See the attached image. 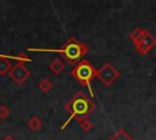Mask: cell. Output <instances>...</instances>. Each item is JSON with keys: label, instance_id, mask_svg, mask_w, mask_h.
<instances>
[{"label": "cell", "instance_id": "1", "mask_svg": "<svg viewBox=\"0 0 156 140\" xmlns=\"http://www.w3.org/2000/svg\"><path fill=\"white\" fill-rule=\"evenodd\" d=\"M65 110L68 112L69 116H68V119L61 125V130H63L73 119L79 122L87 118L95 110V105L88 95L79 91L65 103Z\"/></svg>", "mask_w": 156, "mask_h": 140}, {"label": "cell", "instance_id": "2", "mask_svg": "<svg viewBox=\"0 0 156 140\" xmlns=\"http://www.w3.org/2000/svg\"><path fill=\"white\" fill-rule=\"evenodd\" d=\"M30 51L58 52V54H62L65 56V58L68 61L69 65L76 66L78 62H80L83 60L84 55L88 52V46L84 43L76 40L74 38H69L61 49H30Z\"/></svg>", "mask_w": 156, "mask_h": 140}, {"label": "cell", "instance_id": "3", "mask_svg": "<svg viewBox=\"0 0 156 140\" xmlns=\"http://www.w3.org/2000/svg\"><path fill=\"white\" fill-rule=\"evenodd\" d=\"M129 39L134 44L136 52L141 56L149 54L156 46V38L152 37L145 28H135L129 34Z\"/></svg>", "mask_w": 156, "mask_h": 140}, {"label": "cell", "instance_id": "4", "mask_svg": "<svg viewBox=\"0 0 156 140\" xmlns=\"http://www.w3.org/2000/svg\"><path fill=\"white\" fill-rule=\"evenodd\" d=\"M71 74L74 79H77L82 85L88 86L90 96H93V90L90 86L91 80L96 77V69L93 67V65L88 60H82L76 66H73Z\"/></svg>", "mask_w": 156, "mask_h": 140}, {"label": "cell", "instance_id": "5", "mask_svg": "<svg viewBox=\"0 0 156 140\" xmlns=\"http://www.w3.org/2000/svg\"><path fill=\"white\" fill-rule=\"evenodd\" d=\"M96 77L99 78V80L106 85V86H110L115 83V80L119 77V72L108 62L104 63L98 71H96Z\"/></svg>", "mask_w": 156, "mask_h": 140}, {"label": "cell", "instance_id": "6", "mask_svg": "<svg viewBox=\"0 0 156 140\" xmlns=\"http://www.w3.org/2000/svg\"><path fill=\"white\" fill-rule=\"evenodd\" d=\"M29 75H30V72H29L28 68H27L24 65H22V63L15 65V66L11 68V71L9 72V77H10L16 84H23V83L28 79Z\"/></svg>", "mask_w": 156, "mask_h": 140}, {"label": "cell", "instance_id": "7", "mask_svg": "<svg viewBox=\"0 0 156 140\" xmlns=\"http://www.w3.org/2000/svg\"><path fill=\"white\" fill-rule=\"evenodd\" d=\"M12 67H13V65H12V62L10 61L9 56L0 55V75L9 74V72L11 71Z\"/></svg>", "mask_w": 156, "mask_h": 140}, {"label": "cell", "instance_id": "8", "mask_svg": "<svg viewBox=\"0 0 156 140\" xmlns=\"http://www.w3.org/2000/svg\"><path fill=\"white\" fill-rule=\"evenodd\" d=\"M49 69L54 73V74H60L63 69H65V62L62 58H55L51 61V63L49 65Z\"/></svg>", "mask_w": 156, "mask_h": 140}, {"label": "cell", "instance_id": "9", "mask_svg": "<svg viewBox=\"0 0 156 140\" xmlns=\"http://www.w3.org/2000/svg\"><path fill=\"white\" fill-rule=\"evenodd\" d=\"M27 125H28L29 129L33 130V131L40 130V128H41V119H40L38 116H32V117L28 119Z\"/></svg>", "mask_w": 156, "mask_h": 140}, {"label": "cell", "instance_id": "10", "mask_svg": "<svg viewBox=\"0 0 156 140\" xmlns=\"http://www.w3.org/2000/svg\"><path fill=\"white\" fill-rule=\"evenodd\" d=\"M108 140H134L126 130H123V129H119V130H117Z\"/></svg>", "mask_w": 156, "mask_h": 140}, {"label": "cell", "instance_id": "11", "mask_svg": "<svg viewBox=\"0 0 156 140\" xmlns=\"http://www.w3.org/2000/svg\"><path fill=\"white\" fill-rule=\"evenodd\" d=\"M38 89L41 90L43 93H49L52 89V83L50 79L48 78H43L39 83H38Z\"/></svg>", "mask_w": 156, "mask_h": 140}, {"label": "cell", "instance_id": "12", "mask_svg": "<svg viewBox=\"0 0 156 140\" xmlns=\"http://www.w3.org/2000/svg\"><path fill=\"white\" fill-rule=\"evenodd\" d=\"M79 123V127H80V129L83 130V131H89L90 129H93V123L89 121V119H87V118H84V119H82V121H79L78 122Z\"/></svg>", "mask_w": 156, "mask_h": 140}, {"label": "cell", "instance_id": "13", "mask_svg": "<svg viewBox=\"0 0 156 140\" xmlns=\"http://www.w3.org/2000/svg\"><path fill=\"white\" fill-rule=\"evenodd\" d=\"M9 114H10V110H9V107L5 106V105L0 106V119H5V118H7Z\"/></svg>", "mask_w": 156, "mask_h": 140}, {"label": "cell", "instance_id": "14", "mask_svg": "<svg viewBox=\"0 0 156 140\" xmlns=\"http://www.w3.org/2000/svg\"><path fill=\"white\" fill-rule=\"evenodd\" d=\"M2 140H15V139H13V138H12L11 135H6V136H5V138H4Z\"/></svg>", "mask_w": 156, "mask_h": 140}]
</instances>
